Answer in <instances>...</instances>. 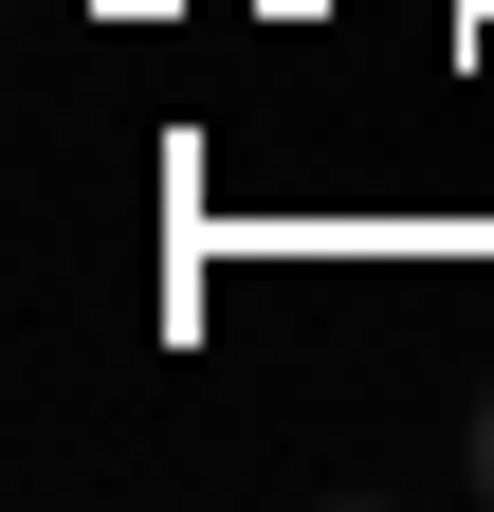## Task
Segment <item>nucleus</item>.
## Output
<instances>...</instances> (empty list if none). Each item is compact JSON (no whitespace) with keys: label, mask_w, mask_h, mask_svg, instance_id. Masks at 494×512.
I'll return each instance as SVG.
<instances>
[{"label":"nucleus","mask_w":494,"mask_h":512,"mask_svg":"<svg viewBox=\"0 0 494 512\" xmlns=\"http://www.w3.org/2000/svg\"><path fill=\"white\" fill-rule=\"evenodd\" d=\"M476 494H494V403H476Z\"/></svg>","instance_id":"1"}]
</instances>
